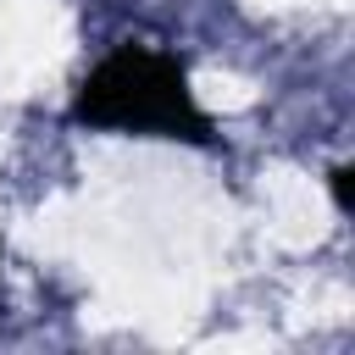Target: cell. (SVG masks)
Wrapping results in <instances>:
<instances>
[{
    "instance_id": "1",
    "label": "cell",
    "mask_w": 355,
    "mask_h": 355,
    "mask_svg": "<svg viewBox=\"0 0 355 355\" xmlns=\"http://www.w3.org/2000/svg\"><path fill=\"white\" fill-rule=\"evenodd\" d=\"M72 116L105 133H144V139H183V144L211 139V122L194 105L183 67L155 44H116L83 78Z\"/></svg>"
}]
</instances>
